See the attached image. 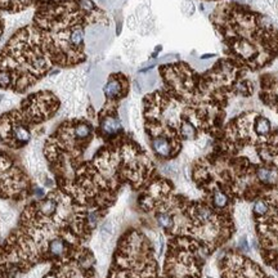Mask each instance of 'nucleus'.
<instances>
[{
    "mask_svg": "<svg viewBox=\"0 0 278 278\" xmlns=\"http://www.w3.org/2000/svg\"><path fill=\"white\" fill-rule=\"evenodd\" d=\"M118 104L115 102H106L102 111L98 114V128L96 133L104 140L111 142L122 136V125L118 114Z\"/></svg>",
    "mask_w": 278,
    "mask_h": 278,
    "instance_id": "obj_8",
    "label": "nucleus"
},
{
    "mask_svg": "<svg viewBox=\"0 0 278 278\" xmlns=\"http://www.w3.org/2000/svg\"><path fill=\"white\" fill-rule=\"evenodd\" d=\"M150 144L154 156L160 160H172L178 156L182 150V143L165 136H150Z\"/></svg>",
    "mask_w": 278,
    "mask_h": 278,
    "instance_id": "obj_10",
    "label": "nucleus"
},
{
    "mask_svg": "<svg viewBox=\"0 0 278 278\" xmlns=\"http://www.w3.org/2000/svg\"><path fill=\"white\" fill-rule=\"evenodd\" d=\"M32 186L24 170L0 151V197L22 200L32 194Z\"/></svg>",
    "mask_w": 278,
    "mask_h": 278,
    "instance_id": "obj_5",
    "label": "nucleus"
},
{
    "mask_svg": "<svg viewBox=\"0 0 278 278\" xmlns=\"http://www.w3.org/2000/svg\"><path fill=\"white\" fill-rule=\"evenodd\" d=\"M161 49H162V46H158V48L154 49V53H152V56H151L152 60H154V58L158 57V54L161 52Z\"/></svg>",
    "mask_w": 278,
    "mask_h": 278,
    "instance_id": "obj_14",
    "label": "nucleus"
},
{
    "mask_svg": "<svg viewBox=\"0 0 278 278\" xmlns=\"http://www.w3.org/2000/svg\"><path fill=\"white\" fill-rule=\"evenodd\" d=\"M260 100L264 104L278 112V79L272 75L262 76Z\"/></svg>",
    "mask_w": 278,
    "mask_h": 278,
    "instance_id": "obj_11",
    "label": "nucleus"
},
{
    "mask_svg": "<svg viewBox=\"0 0 278 278\" xmlns=\"http://www.w3.org/2000/svg\"><path fill=\"white\" fill-rule=\"evenodd\" d=\"M94 24H108L106 13L86 12L79 0H53L38 6L32 21L54 67L60 68L75 67L86 60L85 28Z\"/></svg>",
    "mask_w": 278,
    "mask_h": 278,
    "instance_id": "obj_2",
    "label": "nucleus"
},
{
    "mask_svg": "<svg viewBox=\"0 0 278 278\" xmlns=\"http://www.w3.org/2000/svg\"><path fill=\"white\" fill-rule=\"evenodd\" d=\"M252 130H254V134L256 136V138L260 140V139L266 138L269 134L272 133V124L263 115L255 114L254 121H252Z\"/></svg>",
    "mask_w": 278,
    "mask_h": 278,
    "instance_id": "obj_12",
    "label": "nucleus"
},
{
    "mask_svg": "<svg viewBox=\"0 0 278 278\" xmlns=\"http://www.w3.org/2000/svg\"><path fill=\"white\" fill-rule=\"evenodd\" d=\"M130 89L129 79L122 72H114L108 76L107 82L103 86V94L106 102L118 103L128 96Z\"/></svg>",
    "mask_w": 278,
    "mask_h": 278,
    "instance_id": "obj_9",
    "label": "nucleus"
},
{
    "mask_svg": "<svg viewBox=\"0 0 278 278\" xmlns=\"http://www.w3.org/2000/svg\"><path fill=\"white\" fill-rule=\"evenodd\" d=\"M96 128L86 118L67 120L46 139L44 154L58 186L68 180L82 165V158L93 140Z\"/></svg>",
    "mask_w": 278,
    "mask_h": 278,
    "instance_id": "obj_4",
    "label": "nucleus"
},
{
    "mask_svg": "<svg viewBox=\"0 0 278 278\" xmlns=\"http://www.w3.org/2000/svg\"><path fill=\"white\" fill-rule=\"evenodd\" d=\"M34 126L24 118L20 110L0 116V142L13 150L28 144Z\"/></svg>",
    "mask_w": 278,
    "mask_h": 278,
    "instance_id": "obj_7",
    "label": "nucleus"
},
{
    "mask_svg": "<svg viewBox=\"0 0 278 278\" xmlns=\"http://www.w3.org/2000/svg\"><path fill=\"white\" fill-rule=\"evenodd\" d=\"M60 104V100L54 93L42 90L24 98L18 110L24 118L35 128L53 118L57 114Z\"/></svg>",
    "mask_w": 278,
    "mask_h": 278,
    "instance_id": "obj_6",
    "label": "nucleus"
},
{
    "mask_svg": "<svg viewBox=\"0 0 278 278\" xmlns=\"http://www.w3.org/2000/svg\"><path fill=\"white\" fill-rule=\"evenodd\" d=\"M54 67L38 30L24 26L0 52V88L24 93Z\"/></svg>",
    "mask_w": 278,
    "mask_h": 278,
    "instance_id": "obj_3",
    "label": "nucleus"
},
{
    "mask_svg": "<svg viewBox=\"0 0 278 278\" xmlns=\"http://www.w3.org/2000/svg\"><path fill=\"white\" fill-rule=\"evenodd\" d=\"M35 3V0H0V10L10 13H17Z\"/></svg>",
    "mask_w": 278,
    "mask_h": 278,
    "instance_id": "obj_13",
    "label": "nucleus"
},
{
    "mask_svg": "<svg viewBox=\"0 0 278 278\" xmlns=\"http://www.w3.org/2000/svg\"><path fill=\"white\" fill-rule=\"evenodd\" d=\"M226 53L242 70L268 66L278 56V31L266 16L238 3L220 4L212 14Z\"/></svg>",
    "mask_w": 278,
    "mask_h": 278,
    "instance_id": "obj_1",
    "label": "nucleus"
}]
</instances>
